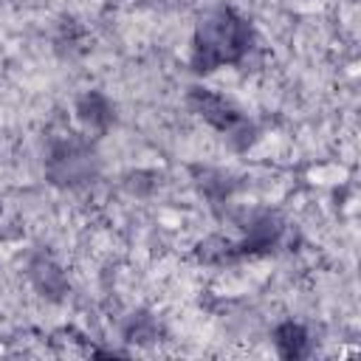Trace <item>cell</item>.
Masks as SVG:
<instances>
[{
	"label": "cell",
	"instance_id": "1",
	"mask_svg": "<svg viewBox=\"0 0 361 361\" xmlns=\"http://www.w3.org/2000/svg\"><path fill=\"white\" fill-rule=\"evenodd\" d=\"M251 45H254V25L231 6H220L197 23L192 37L189 65L195 73H212L223 65L243 62Z\"/></svg>",
	"mask_w": 361,
	"mask_h": 361
},
{
	"label": "cell",
	"instance_id": "2",
	"mask_svg": "<svg viewBox=\"0 0 361 361\" xmlns=\"http://www.w3.org/2000/svg\"><path fill=\"white\" fill-rule=\"evenodd\" d=\"M186 104H189V110L197 118H203L209 127H214L217 133H223L237 149H243V147H248L254 141V124L231 102H226L214 90L195 85L186 93Z\"/></svg>",
	"mask_w": 361,
	"mask_h": 361
},
{
	"label": "cell",
	"instance_id": "3",
	"mask_svg": "<svg viewBox=\"0 0 361 361\" xmlns=\"http://www.w3.org/2000/svg\"><path fill=\"white\" fill-rule=\"evenodd\" d=\"M45 172L56 186H76L96 175V155L90 149V141H85L76 133H62L59 138H51Z\"/></svg>",
	"mask_w": 361,
	"mask_h": 361
},
{
	"label": "cell",
	"instance_id": "4",
	"mask_svg": "<svg viewBox=\"0 0 361 361\" xmlns=\"http://www.w3.org/2000/svg\"><path fill=\"white\" fill-rule=\"evenodd\" d=\"M282 231H285L282 220H279L276 214H271V212H262V214H257V217L251 220L245 240H240V243H231V240H228L226 259H228V262H237V259H245V257L268 254V251H274V248L279 245Z\"/></svg>",
	"mask_w": 361,
	"mask_h": 361
},
{
	"label": "cell",
	"instance_id": "5",
	"mask_svg": "<svg viewBox=\"0 0 361 361\" xmlns=\"http://www.w3.org/2000/svg\"><path fill=\"white\" fill-rule=\"evenodd\" d=\"M76 118L79 124L85 127V133H93V135H104L110 130V124L116 121V113H113V104L104 93L99 90H85L79 99H76Z\"/></svg>",
	"mask_w": 361,
	"mask_h": 361
},
{
	"label": "cell",
	"instance_id": "6",
	"mask_svg": "<svg viewBox=\"0 0 361 361\" xmlns=\"http://www.w3.org/2000/svg\"><path fill=\"white\" fill-rule=\"evenodd\" d=\"M274 347L282 358L299 361L310 353V336L299 322H282L274 327Z\"/></svg>",
	"mask_w": 361,
	"mask_h": 361
},
{
	"label": "cell",
	"instance_id": "7",
	"mask_svg": "<svg viewBox=\"0 0 361 361\" xmlns=\"http://www.w3.org/2000/svg\"><path fill=\"white\" fill-rule=\"evenodd\" d=\"M28 271H31V279H34L37 290H42V296L59 299V296L68 290V279H65V274H62L48 257H37V259L28 265Z\"/></svg>",
	"mask_w": 361,
	"mask_h": 361
},
{
	"label": "cell",
	"instance_id": "8",
	"mask_svg": "<svg viewBox=\"0 0 361 361\" xmlns=\"http://www.w3.org/2000/svg\"><path fill=\"white\" fill-rule=\"evenodd\" d=\"M155 336H158V324H155V319H152L149 313H133L130 322L124 324V338H130V341L147 344V341H152Z\"/></svg>",
	"mask_w": 361,
	"mask_h": 361
}]
</instances>
